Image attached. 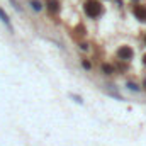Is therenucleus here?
Returning <instances> with one entry per match:
<instances>
[{
    "mask_svg": "<svg viewBox=\"0 0 146 146\" xmlns=\"http://www.w3.org/2000/svg\"><path fill=\"white\" fill-rule=\"evenodd\" d=\"M133 54H134V53H133V49H131L129 46H121L119 51H117V56H119L122 61H129V60L133 58Z\"/></svg>",
    "mask_w": 146,
    "mask_h": 146,
    "instance_id": "f03ea898",
    "label": "nucleus"
},
{
    "mask_svg": "<svg viewBox=\"0 0 146 146\" xmlns=\"http://www.w3.org/2000/svg\"><path fill=\"white\" fill-rule=\"evenodd\" d=\"M145 42H146V36H145Z\"/></svg>",
    "mask_w": 146,
    "mask_h": 146,
    "instance_id": "ddd939ff",
    "label": "nucleus"
},
{
    "mask_svg": "<svg viewBox=\"0 0 146 146\" xmlns=\"http://www.w3.org/2000/svg\"><path fill=\"white\" fill-rule=\"evenodd\" d=\"M46 7L51 14H58L60 12V2L58 0H46Z\"/></svg>",
    "mask_w": 146,
    "mask_h": 146,
    "instance_id": "20e7f679",
    "label": "nucleus"
},
{
    "mask_svg": "<svg viewBox=\"0 0 146 146\" xmlns=\"http://www.w3.org/2000/svg\"><path fill=\"white\" fill-rule=\"evenodd\" d=\"M143 61H145V65H146V54H145V56H143Z\"/></svg>",
    "mask_w": 146,
    "mask_h": 146,
    "instance_id": "9b49d317",
    "label": "nucleus"
},
{
    "mask_svg": "<svg viewBox=\"0 0 146 146\" xmlns=\"http://www.w3.org/2000/svg\"><path fill=\"white\" fill-rule=\"evenodd\" d=\"M133 14L136 15V19L146 21V7L145 5H136V7H133Z\"/></svg>",
    "mask_w": 146,
    "mask_h": 146,
    "instance_id": "7ed1b4c3",
    "label": "nucleus"
},
{
    "mask_svg": "<svg viewBox=\"0 0 146 146\" xmlns=\"http://www.w3.org/2000/svg\"><path fill=\"white\" fill-rule=\"evenodd\" d=\"M0 21H2V22H3V24H5V26L10 29V31H12V26H10V19H9V15L3 12V9H2V7H0Z\"/></svg>",
    "mask_w": 146,
    "mask_h": 146,
    "instance_id": "39448f33",
    "label": "nucleus"
},
{
    "mask_svg": "<svg viewBox=\"0 0 146 146\" xmlns=\"http://www.w3.org/2000/svg\"><path fill=\"white\" fill-rule=\"evenodd\" d=\"M127 88H129V90H134V92H139V87H138L136 83H133V82L127 83Z\"/></svg>",
    "mask_w": 146,
    "mask_h": 146,
    "instance_id": "1a4fd4ad",
    "label": "nucleus"
},
{
    "mask_svg": "<svg viewBox=\"0 0 146 146\" xmlns=\"http://www.w3.org/2000/svg\"><path fill=\"white\" fill-rule=\"evenodd\" d=\"M82 65H83V68H85V70H90V66H92V65H90V61H87V60H83V61H82Z\"/></svg>",
    "mask_w": 146,
    "mask_h": 146,
    "instance_id": "9d476101",
    "label": "nucleus"
},
{
    "mask_svg": "<svg viewBox=\"0 0 146 146\" xmlns=\"http://www.w3.org/2000/svg\"><path fill=\"white\" fill-rule=\"evenodd\" d=\"M102 72L106 73V75H112V73H114V68H112V65L104 63V65H102Z\"/></svg>",
    "mask_w": 146,
    "mask_h": 146,
    "instance_id": "0eeeda50",
    "label": "nucleus"
},
{
    "mask_svg": "<svg viewBox=\"0 0 146 146\" xmlns=\"http://www.w3.org/2000/svg\"><path fill=\"white\" fill-rule=\"evenodd\" d=\"M29 5H31V9L36 10V12H39V10L42 9V3H41L39 0H29Z\"/></svg>",
    "mask_w": 146,
    "mask_h": 146,
    "instance_id": "423d86ee",
    "label": "nucleus"
},
{
    "mask_svg": "<svg viewBox=\"0 0 146 146\" xmlns=\"http://www.w3.org/2000/svg\"><path fill=\"white\" fill-rule=\"evenodd\" d=\"M83 10L90 19H97L102 14V3L99 0H87L83 5Z\"/></svg>",
    "mask_w": 146,
    "mask_h": 146,
    "instance_id": "f257e3e1",
    "label": "nucleus"
},
{
    "mask_svg": "<svg viewBox=\"0 0 146 146\" xmlns=\"http://www.w3.org/2000/svg\"><path fill=\"white\" fill-rule=\"evenodd\" d=\"M10 3H12V7H14L17 12H22V7L19 5V2H17V0H10Z\"/></svg>",
    "mask_w": 146,
    "mask_h": 146,
    "instance_id": "6e6552de",
    "label": "nucleus"
},
{
    "mask_svg": "<svg viewBox=\"0 0 146 146\" xmlns=\"http://www.w3.org/2000/svg\"><path fill=\"white\" fill-rule=\"evenodd\" d=\"M143 87H145V88H146V80H145V83H143Z\"/></svg>",
    "mask_w": 146,
    "mask_h": 146,
    "instance_id": "f8f14e48",
    "label": "nucleus"
}]
</instances>
